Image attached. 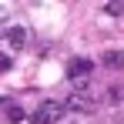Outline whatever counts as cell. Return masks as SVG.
<instances>
[{"label": "cell", "mask_w": 124, "mask_h": 124, "mask_svg": "<svg viewBox=\"0 0 124 124\" xmlns=\"http://www.w3.org/2000/svg\"><path fill=\"white\" fill-rule=\"evenodd\" d=\"M64 111H67V107H64L61 101H44L40 107L30 114V121L34 124H57V121H64Z\"/></svg>", "instance_id": "6da1fadb"}, {"label": "cell", "mask_w": 124, "mask_h": 124, "mask_svg": "<svg viewBox=\"0 0 124 124\" xmlns=\"http://www.w3.org/2000/svg\"><path fill=\"white\" fill-rule=\"evenodd\" d=\"M3 40L10 47V54H20L23 47H27V27H23V23H10V27L3 30Z\"/></svg>", "instance_id": "7a4b0ae2"}, {"label": "cell", "mask_w": 124, "mask_h": 124, "mask_svg": "<svg viewBox=\"0 0 124 124\" xmlns=\"http://www.w3.org/2000/svg\"><path fill=\"white\" fill-rule=\"evenodd\" d=\"M91 70H94V64L87 57H70L67 61V81H91Z\"/></svg>", "instance_id": "3957f363"}, {"label": "cell", "mask_w": 124, "mask_h": 124, "mask_svg": "<svg viewBox=\"0 0 124 124\" xmlns=\"http://www.w3.org/2000/svg\"><path fill=\"white\" fill-rule=\"evenodd\" d=\"M64 107H67V111H81V114H91V111H94V101H91L84 91H74V94L64 101Z\"/></svg>", "instance_id": "277c9868"}, {"label": "cell", "mask_w": 124, "mask_h": 124, "mask_svg": "<svg viewBox=\"0 0 124 124\" xmlns=\"http://www.w3.org/2000/svg\"><path fill=\"white\" fill-rule=\"evenodd\" d=\"M104 67H124V50H104Z\"/></svg>", "instance_id": "5b68a950"}, {"label": "cell", "mask_w": 124, "mask_h": 124, "mask_svg": "<svg viewBox=\"0 0 124 124\" xmlns=\"http://www.w3.org/2000/svg\"><path fill=\"white\" fill-rule=\"evenodd\" d=\"M7 121H10V124L23 121V107H17V104H7Z\"/></svg>", "instance_id": "8992f818"}, {"label": "cell", "mask_w": 124, "mask_h": 124, "mask_svg": "<svg viewBox=\"0 0 124 124\" xmlns=\"http://www.w3.org/2000/svg\"><path fill=\"white\" fill-rule=\"evenodd\" d=\"M104 14H111V17H121V14H124V0H111V3L104 7Z\"/></svg>", "instance_id": "52a82bcc"}, {"label": "cell", "mask_w": 124, "mask_h": 124, "mask_svg": "<svg viewBox=\"0 0 124 124\" xmlns=\"http://www.w3.org/2000/svg\"><path fill=\"white\" fill-rule=\"evenodd\" d=\"M111 101H124V87H111Z\"/></svg>", "instance_id": "ba28073f"}, {"label": "cell", "mask_w": 124, "mask_h": 124, "mask_svg": "<svg viewBox=\"0 0 124 124\" xmlns=\"http://www.w3.org/2000/svg\"><path fill=\"white\" fill-rule=\"evenodd\" d=\"M0 70H10V54H0Z\"/></svg>", "instance_id": "9c48e42d"}]
</instances>
